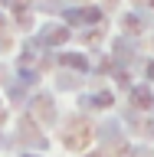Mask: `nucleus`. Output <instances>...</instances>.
Returning a JSON list of instances; mask_svg holds the SVG:
<instances>
[{
  "label": "nucleus",
  "mask_w": 154,
  "mask_h": 157,
  "mask_svg": "<svg viewBox=\"0 0 154 157\" xmlns=\"http://www.w3.org/2000/svg\"><path fill=\"white\" fill-rule=\"evenodd\" d=\"M102 20V10L98 7H85V10H69V23H98Z\"/></svg>",
  "instance_id": "f257e3e1"
},
{
  "label": "nucleus",
  "mask_w": 154,
  "mask_h": 157,
  "mask_svg": "<svg viewBox=\"0 0 154 157\" xmlns=\"http://www.w3.org/2000/svg\"><path fill=\"white\" fill-rule=\"evenodd\" d=\"M66 39H69L66 26H46L39 33V43H49V46H59V43H66Z\"/></svg>",
  "instance_id": "f03ea898"
},
{
  "label": "nucleus",
  "mask_w": 154,
  "mask_h": 157,
  "mask_svg": "<svg viewBox=\"0 0 154 157\" xmlns=\"http://www.w3.org/2000/svg\"><path fill=\"white\" fill-rule=\"evenodd\" d=\"M131 101H135L138 108H151V105H154L151 88H135V92H131Z\"/></svg>",
  "instance_id": "7ed1b4c3"
},
{
  "label": "nucleus",
  "mask_w": 154,
  "mask_h": 157,
  "mask_svg": "<svg viewBox=\"0 0 154 157\" xmlns=\"http://www.w3.org/2000/svg\"><path fill=\"white\" fill-rule=\"evenodd\" d=\"M85 105L89 108H108V105H112V95H108V92H98V95L85 98Z\"/></svg>",
  "instance_id": "20e7f679"
},
{
  "label": "nucleus",
  "mask_w": 154,
  "mask_h": 157,
  "mask_svg": "<svg viewBox=\"0 0 154 157\" xmlns=\"http://www.w3.org/2000/svg\"><path fill=\"white\" fill-rule=\"evenodd\" d=\"M33 105H36V111H39L43 118H53V101H49V98H36Z\"/></svg>",
  "instance_id": "39448f33"
},
{
  "label": "nucleus",
  "mask_w": 154,
  "mask_h": 157,
  "mask_svg": "<svg viewBox=\"0 0 154 157\" xmlns=\"http://www.w3.org/2000/svg\"><path fill=\"white\" fill-rule=\"evenodd\" d=\"M62 62H66V66H72V69H85V56H72V52H66V56H62Z\"/></svg>",
  "instance_id": "423d86ee"
},
{
  "label": "nucleus",
  "mask_w": 154,
  "mask_h": 157,
  "mask_svg": "<svg viewBox=\"0 0 154 157\" xmlns=\"http://www.w3.org/2000/svg\"><path fill=\"white\" fill-rule=\"evenodd\" d=\"M121 23H125V29H128V33H138V29H141V20H138L135 13H128V17L121 20Z\"/></svg>",
  "instance_id": "0eeeda50"
},
{
  "label": "nucleus",
  "mask_w": 154,
  "mask_h": 157,
  "mask_svg": "<svg viewBox=\"0 0 154 157\" xmlns=\"http://www.w3.org/2000/svg\"><path fill=\"white\" fill-rule=\"evenodd\" d=\"M7 7H13V10H26L30 0H7Z\"/></svg>",
  "instance_id": "6e6552de"
},
{
  "label": "nucleus",
  "mask_w": 154,
  "mask_h": 157,
  "mask_svg": "<svg viewBox=\"0 0 154 157\" xmlns=\"http://www.w3.org/2000/svg\"><path fill=\"white\" fill-rule=\"evenodd\" d=\"M138 3H141V7H154V0H138Z\"/></svg>",
  "instance_id": "1a4fd4ad"
},
{
  "label": "nucleus",
  "mask_w": 154,
  "mask_h": 157,
  "mask_svg": "<svg viewBox=\"0 0 154 157\" xmlns=\"http://www.w3.org/2000/svg\"><path fill=\"white\" fill-rule=\"evenodd\" d=\"M148 75H151V78H154V62H151V66H148Z\"/></svg>",
  "instance_id": "9d476101"
},
{
  "label": "nucleus",
  "mask_w": 154,
  "mask_h": 157,
  "mask_svg": "<svg viewBox=\"0 0 154 157\" xmlns=\"http://www.w3.org/2000/svg\"><path fill=\"white\" fill-rule=\"evenodd\" d=\"M0 121H3V111H0Z\"/></svg>",
  "instance_id": "9b49d317"
}]
</instances>
